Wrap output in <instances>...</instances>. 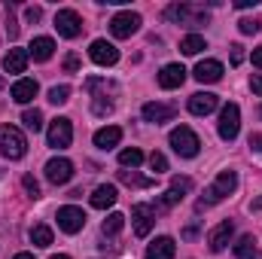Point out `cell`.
<instances>
[{
    "instance_id": "7",
    "label": "cell",
    "mask_w": 262,
    "mask_h": 259,
    "mask_svg": "<svg viewBox=\"0 0 262 259\" xmlns=\"http://www.w3.org/2000/svg\"><path fill=\"white\" fill-rule=\"evenodd\" d=\"M58 229L67 232V235H76L82 226H85V213H82V207H73V204H67V207H58Z\"/></svg>"
},
{
    "instance_id": "39",
    "label": "cell",
    "mask_w": 262,
    "mask_h": 259,
    "mask_svg": "<svg viewBox=\"0 0 262 259\" xmlns=\"http://www.w3.org/2000/svg\"><path fill=\"white\" fill-rule=\"evenodd\" d=\"M241 61H244V46H238V43H235V46H232V64L238 67Z\"/></svg>"
},
{
    "instance_id": "29",
    "label": "cell",
    "mask_w": 262,
    "mask_h": 259,
    "mask_svg": "<svg viewBox=\"0 0 262 259\" xmlns=\"http://www.w3.org/2000/svg\"><path fill=\"white\" fill-rule=\"evenodd\" d=\"M122 226H125V217H122V213H110V217L104 220V235H119Z\"/></svg>"
},
{
    "instance_id": "16",
    "label": "cell",
    "mask_w": 262,
    "mask_h": 259,
    "mask_svg": "<svg viewBox=\"0 0 262 259\" xmlns=\"http://www.w3.org/2000/svg\"><path fill=\"white\" fill-rule=\"evenodd\" d=\"M186 79V67L183 64H165L159 70V85L162 89H180Z\"/></svg>"
},
{
    "instance_id": "37",
    "label": "cell",
    "mask_w": 262,
    "mask_h": 259,
    "mask_svg": "<svg viewBox=\"0 0 262 259\" xmlns=\"http://www.w3.org/2000/svg\"><path fill=\"white\" fill-rule=\"evenodd\" d=\"M110 110H113V104H110V101H104V98H95V113H98V116H107Z\"/></svg>"
},
{
    "instance_id": "4",
    "label": "cell",
    "mask_w": 262,
    "mask_h": 259,
    "mask_svg": "<svg viewBox=\"0 0 262 259\" xmlns=\"http://www.w3.org/2000/svg\"><path fill=\"white\" fill-rule=\"evenodd\" d=\"M171 146H174L177 156H183V159H195L198 149H201V140H198V134L189 128V125H180V128L171 131Z\"/></svg>"
},
{
    "instance_id": "32",
    "label": "cell",
    "mask_w": 262,
    "mask_h": 259,
    "mask_svg": "<svg viewBox=\"0 0 262 259\" xmlns=\"http://www.w3.org/2000/svg\"><path fill=\"white\" fill-rule=\"evenodd\" d=\"M67 98H70V85H55V89H49V101H52V104H67Z\"/></svg>"
},
{
    "instance_id": "45",
    "label": "cell",
    "mask_w": 262,
    "mask_h": 259,
    "mask_svg": "<svg viewBox=\"0 0 262 259\" xmlns=\"http://www.w3.org/2000/svg\"><path fill=\"white\" fill-rule=\"evenodd\" d=\"M195 232H198L195 226H189V229H183V238H195Z\"/></svg>"
},
{
    "instance_id": "28",
    "label": "cell",
    "mask_w": 262,
    "mask_h": 259,
    "mask_svg": "<svg viewBox=\"0 0 262 259\" xmlns=\"http://www.w3.org/2000/svg\"><path fill=\"white\" fill-rule=\"evenodd\" d=\"M21 122H25V128H28V131H34V134H37V131L43 128V113H40V110H25Z\"/></svg>"
},
{
    "instance_id": "3",
    "label": "cell",
    "mask_w": 262,
    "mask_h": 259,
    "mask_svg": "<svg viewBox=\"0 0 262 259\" xmlns=\"http://www.w3.org/2000/svg\"><path fill=\"white\" fill-rule=\"evenodd\" d=\"M28 153V140L15 125H0V156L6 159H21Z\"/></svg>"
},
{
    "instance_id": "25",
    "label": "cell",
    "mask_w": 262,
    "mask_h": 259,
    "mask_svg": "<svg viewBox=\"0 0 262 259\" xmlns=\"http://www.w3.org/2000/svg\"><path fill=\"white\" fill-rule=\"evenodd\" d=\"M201 49H207V43H204V37H198V34L183 37V43H180V52H183V55H198Z\"/></svg>"
},
{
    "instance_id": "34",
    "label": "cell",
    "mask_w": 262,
    "mask_h": 259,
    "mask_svg": "<svg viewBox=\"0 0 262 259\" xmlns=\"http://www.w3.org/2000/svg\"><path fill=\"white\" fill-rule=\"evenodd\" d=\"M149 168H152L156 174H162V171H168V159H165L162 153H152V156H149Z\"/></svg>"
},
{
    "instance_id": "47",
    "label": "cell",
    "mask_w": 262,
    "mask_h": 259,
    "mask_svg": "<svg viewBox=\"0 0 262 259\" xmlns=\"http://www.w3.org/2000/svg\"><path fill=\"white\" fill-rule=\"evenodd\" d=\"M253 210H262V198H256V201H253Z\"/></svg>"
},
{
    "instance_id": "18",
    "label": "cell",
    "mask_w": 262,
    "mask_h": 259,
    "mask_svg": "<svg viewBox=\"0 0 262 259\" xmlns=\"http://www.w3.org/2000/svg\"><path fill=\"white\" fill-rule=\"evenodd\" d=\"M174 250H177L174 238L162 235V238H156V241L146 247V259H174Z\"/></svg>"
},
{
    "instance_id": "22",
    "label": "cell",
    "mask_w": 262,
    "mask_h": 259,
    "mask_svg": "<svg viewBox=\"0 0 262 259\" xmlns=\"http://www.w3.org/2000/svg\"><path fill=\"white\" fill-rule=\"evenodd\" d=\"M116 198H119V192H116V186H98L95 192H92V207H98V210H107V207H113L116 204Z\"/></svg>"
},
{
    "instance_id": "6",
    "label": "cell",
    "mask_w": 262,
    "mask_h": 259,
    "mask_svg": "<svg viewBox=\"0 0 262 259\" xmlns=\"http://www.w3.org/2000/svg\"><path fill=\"white\" fill-rule=\"evenodd\" d=\"M238 128H241V110H238V104H226L223 113H220V137L223 140H235Z\"/></svg>"
},
{
    "instance_id": "19",
    "label": "cell",
    "mask_w": 262,
    "mask_h": 259,
    "mask_svg": "<svg viewBox=\"0 0 262 259\" xmlns=\"http://www.w3.org/2000/svg\"><path fill=\"white\" fill-rule=\"evenodd\" d=\"M195 79L198 82H220L223 79V64L207 58V61H198L195 64Z\"/></svg>"
},
{
    "instance_id": "20",
    "label": "cell",
    "mask_w": 262,
    "mask_h": 259,
    "mask_svg": "<svg viewBox=\"0 0 262 259\" xmlns=\"http://www.w3.org/2000/svg\"><path fill=\"white\" fill-rule=\"evenodd\" d=\"M119 140H122V128H116V125L95 131V146L98 149H113V146H119Z\"/></svg>"
},
{
    "instance_id": "17",
    "label": "cell",
    "mask_w": 262,
    "mask_h": 259,
    "mask_svg": "<svg viewBox=\"0 0 262 259\" xmlns=\"http://www.w3.org/2000/svg\"><path fill=\"white\" fill-rule=\"evenodd\" d=\"M52 52H55V40H52V37H34L31 46H28V55H31L34 61H49Z\"/></svg>"
},
{
    "instance_id": "43",
    "label": "cell",
    "mask_w": 262,
    "mask_h": 259,
    "mask_svg": "<svg viewBox=\"0 0 262 259\" xmlns=\"http://www.w3.org/2000/svg\"><path fill=\"white\" fill-rule=\"evenodd\" d=\"M256 3H259V0H238L235 6H238V9H250V6H256Z\"/></svg>"
},
{
    "instance_id": "48",
    "label": "cell",
    "mask_w": 262,
    "mask_h": 259,
    "mask_svg": "<svg viewBox=\"0 0 262 259\" xmlns=\"http://www.w3.org/2000/svg\"><path fill=\"white\" fill-rule=\"evenodd\" d=\"M49 259H70V256H64V253H61V256H49Z\"/></svg>"
},
{
    "instance_id": "42",
    "label": "cell",
    "mask_w": 262,
    "mask_h": 259,
    "mask_svg": "<svg viewBox=\"0 0 262 259\" xmlns=\"http://www.w3.org/2000/svg\"><path fill=\"white\" fill-rule=\"evenodd\" d=\"M250 149H256V153H262V131H256V134H250Z\"/></svg>"
},
{
    "instance_id": "49",
    "label": "cell",
    "mask_w": 262,
    "mask_h": 259,
    "mask_svg": "<svg viewBox=\"0 0 262 259\" xmlns=\"http://www.w3.org/2000/svg\"><path fill=\"white\" fill-rule=\"evenodd\" d=\"M3 85H6V82H3V76H0V89H3Z\"/></svg>"
},
{
    "instance_id": "24",
    "label": "cell",
    "mask_w": 262,
    "mask_h": 259,
    "mask_svg": "<svg viewBox=\"0 0 262 259\" xmlns=\"http://www.w3.org/2000/svg\"><path fill=\"white\" fill-rule=\"evenodd\" d=\"M235 259H256V241H253V235H244L235 244Z\"/></svg>"
},
{
    "instance_id": "14",
    "label": "cell",
    "mask_w": 262,
    "mask_h": 259,
    "mask_svg": "<svg viewBox=\"0 0 262 259\" xmlns=\"http://www.w3.org/2000/svg\"><path fill=\"white\" fill-rule=\"evenodd\" d=\"M216 104H220L216 95H210V92H195V95L189 98V113H192V116H207V113L216 110Z\"/></svg>"
},
{
    "instance_id": "36",
    "label": "cell",
    "mask_w": 262,
    "mask_h": 259,
    "mask_svg": "<svg viewBox=\"0 0 262 259\" xmlns=\"http://www.w3.org/2000/svg\"><path fill=\"white\" fill-rule=\"evenodd\" d=\"M180 198H183V195H177V192H171V189H168V192L159 198V204H156V207H174V204H177Z\"/></svg>"
},
{
    "instance_id": "30",
    "label": "cell",
    "mask_w": 262,
    "mask_h": 259,
    "mask_svg": "<svg viewBox=\"0 0 262 259\" xmlns=\"http://www.w3.org/2000/svg\"><path fill=\"white\" fill-rule=\"evenodd\" d=\"M119 180L122 183H128V186H152V180L149 177H140V174H134V171H119Z\"/></svg>"
},
{
    "instance_id": "11",
    "label": "cell",
    "mask_w": 262,
    "mask_h": 259,
    "mask_svg": "<svg viewBox=\"0 0 262 259\" xmlns=\"http://www.w3.org/2000/svg\"><path fill=\"white\" fill-rule=\"evenodd\" d=\"M73 177V162L70 159H49L46 162V180L55 186H64Z\"/></svg>"
},
{
    "instance_id": "31",
    "label": "cell",
    "mask_w": 262,
    "mask_h": 259,
    "mask_svg": "<svg viewBox=\"0 0 262 259\" xmlns=\"http://www.w3.org/2000/svg\"><path fill=\"white\" fill-rule=\"evenodd\" d=\"M238 28H241V34H259L262 31V18L259 15H256V18H241Z\"/></svg>"
},
{
    "instance_id": "44",
    "label": "cell",
    "mask_w": 262,
    "mask_h": 259,
    "mask_svg": "<svg viewBox=\"0 0 262 259\" xmlns=\"http://www.w3.org/2000/svg\"><path fill=\"white\" fill-rule=\"evenodd\" d=\"M253 67H262V46L253 49Z\"/></svg>"
},
{
    "instance_id": "21",
    "label": "cell",
    "mask_w": 262,
    "mask_h": 259,
    "mask_svg": "<svg viewBox=\"0 0 262 259\" xmlns=\"http://www.w3.org/2000/svg\"><path fill=\"white\" fill-rule=\"evenodd\" d=\"M28 58H31L28 49H9L6 58H3V70H6V73H25Z\"/></svg>"
},
{
    "instance_id": "8",
    "label": "cell",
    "mask_w": 262,
    "mask_h": 259,
    "mask_svg": "<svg viewBox=\"0 0 262 259\" xmlns=\"http://www.w3.org/2000/svg\"><path fill=\"white\" fill-rule=\"evenodd\" d=\"M131 220H134V235L137 238H146L152 232V223H156V207L149 204H134L131 207Z\"/></svg>"
},
{
    "instance_id": "15",
    "label": "cell",
    "mask_w": 262,
    "mask_h": 259,
    "mask_svg": "<svg viewBox=\"0 0 262 259\" xmlns=\"http://www.w3.org/2000/svg\"><path fill=\"white\" fill-rule=\"evenodd\" d=\"M174 107L171 104H156V101H149V104H143V119L146 122H156V125H162V122H171L174 119Z\"/></svg>"
},
{
    "instance_id": "41",
    "label": "cell",
    "mask_w": 262,
    "mask_h": 259,
    "mask_svg": "<svg viewBox=\"0 0 262 259\" xmlns=\"http://www.w3.org/2000/svg\"><path fill=\"white\" fill-rule=\"evenodd\" d=\"M250 89H253V95H262V73L250 76Z\"/></svg>"
},
{
    "instance_id": "35",
    "label": "cell",
    "mask_w": 262,
    "mask_h": 259,
    "mask_svg": "<svg viewBox=\"0 0 262 259\" xmlns=\"http://www.w3.org/2000/svg\"><path fill=\"white\" fill-rule=\"evenodd\" d=\"M21 186H25V192L31 195V198H37V195H40V183H37L31 174H25V177H21Z\"/></svg>"
},
{
    "instance_id": "9",
    "label": "cell",
    "mask_w": 262,
    "mask_h": 259,
    "mask_svg": "<svg viewBox=\"0 0 262 259\" xmlns=\"http://www.w3.org/2000/svg\"><path fill=\"white\" fill-rule=\"evenodd\" d=\"M137 28H140V15L137 12H119V15H113V21H110V31H113V37H119V40H125L131 34H137Z\"/></svg>"
},
{
    "instance_id": "40",
    "label": "cell",
    "mask_w": 262,
    "mask_h": 259,
    "mask_svg": "<svg viewBox=\"0 0 262 259\" xmlns=\"http://www.w3.org/2000/svg\"><path fill=\"white\" fill-rule=\"evenodd\" d=\"M64 70L67 73H76V70H79V58H76V55H67L64 58Z\"/></svg>"
},
{
    "instance_id": "1",
    "label": "cell",
    "mask_w": 262,
    "mask_h": 259,
    "mask_svg": "<svg viewBox=\"0 0 262 259\" xmlns=\"http://www.w3.org/2000/svg\"><path fill=\"white\" fill-rule=\"evenodd\" d=\"M235 186H238V174L235 171H223L210 186H207V192H204V198L198 201V207H210V204H220L226 195L235 192Z\"/></svg>"
},
{
    "instance_id": "2",
    "label": "cell",
    "mask_w": 262,
    "mask_h": 259,
    "mask_svg": "<svg viewBox=\"0 0 262 259\" xmlns=\"http://www.w3.org/2000/svg\"><path fill=\"white\" fill-rule=\"evenodd\" d=\"M165 18L168 21H177V25H189V28H198V25H207V12L204 9H198L192 3H174V6H168L165 9Z\"/></svg>"
},
{
    "instance_id": "46",
    "label": "cell",
    "mask_w": 262,
    "mask_h": 259,
    "mask_svg": "<svg viewBox=\"0 0 262 259\" xmlns=\"http://www.w3.org/2000/svg\"><path fill=\"white\" fill-rule=\"evenodd\" d=\"M12 259H34V253H15Z\"/></svg>"
},
{
    "instance_id": "12",
    "label": "cell",
    "mask_w": 262,
    "mask_h": 259,
    "mask_svg": "<svg viewBox=\"0 0 262 259\" xmlns=\"http://www.w3.org/2000/svg\"><path fill=\"white\" fill-rule=\"evenodd\" d=\"M70 140H73V125H70V119H55V122L49 125V146L67 149Z\"/></svg>"
},
{
    "instance_id": "33",
    "label": "cell",
    "mask_w": 262,
    "mask_h": 259,
    "mask_svg": "<svg viewBox=\"0 0 262 259\" xmlns=\"http://www.w3.org/2000/svg\"><path fill=\"white\" fill-rule=\"evenodd\" d=\"M171 192H177V195L192 192V180H189V177H174V180H171Z\"/></svg>"
},
{
    "instance_id": "13",
    "label": "cell",
    "mask_w": 262,
    "mask_h": 259,
    "mask_svg": "<svg viewBox=\"0 0 262 259\" xmlns=\"http://www.w3.org/2000/svg\"><path fill=\"white\" fill-rule=\"evenodd\" d=\"M232 232H235V223L232 220H223L210 235H207V244H210V250L213 253H223L226 247H229V238H232Z\"/></svg>"
},
{
    "instance_id": "10",
    "label": "cell",
    "mask_w": 262,
    "mask_h": 259,
    "mask_svg": "<svg viewBox=\"0 0 262 259\" xmlns=\"http://www.w3.org/2000/svg\"><path fill=\"white\" fill-rule=\"evenodd\" d=\"M89 58L101 67H113L119 61V49H116L113 43H107V40H95V43L89 46Z\"/></svg>"
},
{
    "instance_id": "27",
    "label": "cell",
    "mask_w": 262,
    "mask_h": 259,
    "mask_svg": "<svg viewBox=\"0 0 262 259\" xmlns=\"http://www.w3.org/2000/svg\"><path fill=\"white\" fill-rule=\"evenodd\" d=\"M140 162H143V153H140L137 146H128V149L119 153V165H122V168H137Z\"/></svg>"
},
{
    "instance_id": "38",
    "label": "cell",
    "mask_w": 262,
    "mask_h": 259,
    "mask_svg": "<svg viewBox=\"0 0 262 259\" xmlns=\"http://www.w3.org/2000/svg\"><path fill=\"white\" fill-rule=\"evenodd\" d=\"M25 18H28V21H40V18H43V9H40V6H28V9H25Z\"/></svg>"
},
{
    "instance_id": "5",
    "label": "cell",
    "mask_w": 262,
    "mask_h": 259,
    "mask_svg": "<svg viewBox=\"0 0 262 259\" xmlns=\"http://www.w3.org/2000/svg\"><path fill=\"white\" fill-rule=\"evenodd\" d=\"M55 31L67 37V40H73V37H79L82 34V18H79V12L76 9H58V15H55Z\"/></svg>"
},
{
    "instance_id": "26",
    "label": "cell",
    "mask_w": 262,
    "mask_h": 259,
    "mask_svg": "<svg viewBox=\"0 0 262 259\" xmlns=\"http://www.w3.org/2000/svg\"><path fill=\"white\" fill-rule=\"evenodd\" d=\"M31 244L34 247H49L52 244V229L49 226H34L31 229Z\"/></svg>"
},
{
    "instance_id": "23",
    "label": "cell",
    "mask_w": 262,
    "mask_h": 259,
    "mask_svg": "<svg viewBox=\"0 0 262 259\" xmlns=\"http://www.w3.org/2000/svg\"><path fill=\"white\" fill-rule=\"evenodd\" d=\"M37 98V82L34 79H18V82H12V101L15 104H28V101H34Z\"/></svg>"
}]
</instances>
